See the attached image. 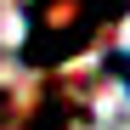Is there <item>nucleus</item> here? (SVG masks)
<instances>
[{
	"instance_id": "f03ea898",
	"label": "nucleus",
	"mask_w": 130,
	"mask_h": 130,
	"mask_svg": "<svg viewBox=\"0 0 130 130\" xmlns=\"http://www.w3.org/2000/svg\"><path fill=\"white\" fill-rule=\"evenodd\" d=\"M68 96H62V91H45V102H40V113L23 124V130H68Z\"/></svg>"
},
{
	"instance_id": "7ed1b4c3",
	"label": "nucleus",
	"mask_w": 130,
	"mask_h": 130,
	"mask_svg": "<svg viewBox=\"0 0 130 130\" xmlns=\"http://www.w3.org/2000/svg\"><path fill=\"white\" fill-rule=\"evenodd\" d=\"M107 74L124 79V91H130V51H113V57H107Z\"/></svg>"
},
{
	"instance_id": "20e7f679",
	"label": "nucleus",
	"mask_w": 130,
	"mask_h": 130,
	"mask_svg": "<svg viewBox=\"0 0 130 130\" xmlns=\"http://www.w3.org/2000/svg\"><path fill=\"white\" fill-rule=\"evenodd\" d=\"M6 119H11V91H0V130H6Z\"/></svg>"
},
{
	"instance_id": "f257e3e1",
	"label": "nucleus",
	"mask_w": 130,
	"mask_h": 130,
	"mask_svg": "<svg viewBox=\"0 0 130 130\" xmlns=\"http://www.w3.org/2000/svg\"><path fill=\"white\" fill-rule=\"evenodd\" d=\"M130 0H28V34H23V62L51 68V62L79 57L91 40L119 23Z\"/></svg>"
}]
</instances>
